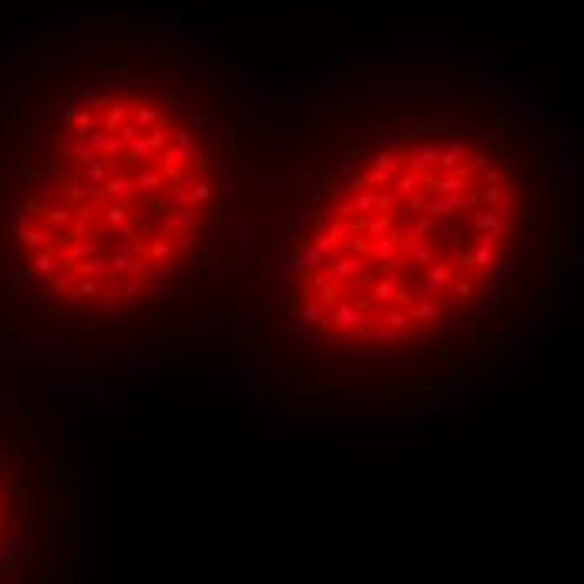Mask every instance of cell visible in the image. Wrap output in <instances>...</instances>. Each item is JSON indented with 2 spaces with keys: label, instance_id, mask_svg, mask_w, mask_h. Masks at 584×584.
I'll return each mask as SVG.
<instances>
[{
  "label": "cell",
  "instance_id": "6da1fadb",
  "mask_svg": "<svg viewBox=\"0 0 584 584\" xmlns=\"http://www.w3.org/2000/svg\"><path fill=\"white\" fill-rule=\"evenodd\" d=\"M497 141L410 124L359 141L316 185L286 252V319L319 346L393 356L477 319L527 235Z\"/></svg>",
  "mask_w": 584,
  "mask_h": 584
},
{
  "label": "cell",
  "instance_id": "7a4b0ae2",
  "mask_svg": "<svg viewBox=\"0 0 584 584\" xmlns=\"http://www.w3.org/2000/svg\"><path fill=\"white\" fill-rule=\"evenodd\" d=\"M222 208V152L182 94L105 77L84 84L47 135L14 239L61 312L121 319L188 282Z\"/></svg>",
  "mask_w": 584,
  "mask_h": 584
}]
</instances>
